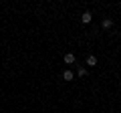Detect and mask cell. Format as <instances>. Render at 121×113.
Segmentation results:
<instances>
[{
    "label": "cell",
    "mask_w": 121,
    "mask_h": 113,
    "mask_svg": "<svg viewBox=\"0 0 121 113\" xmlns=\"http://www.w3.org/2000/svg\"><path fill=\"white\" fill-rule=\"evenodd\" d=\"M91 20H93V14H91L89 10H85V12L81 14V22H83V24H89Z\"/></svg>",
    "instance_id": "cell-1"
},
{
    "label": "cell",
    "mask_w": 121,
    "mask_h": 113,
    "mask_svg": "<svg viewBox=\"0 0 121 113\" xmlns=\"http://www.w3.org/2000/svg\"><path fill=\"white\" fill-rule=\"evenodd\" d=\"M63 79H65V81H73V79H75L73 71H69V69H67V71H63Z\"/></svg>",
    "instance_id": "cell-5"
},
{
    "label": "cell",
    "mask_w": 121,
    "mask_h": 113,
    "mask_svg": "<svg viewBox=\"0 0 121 113\" xmlns=\"http://www.w3.org/2000/svg\"><path fill=\"white\" fill-rule=\"evenodd\" d=\"M77 75H79V77H87V69H85V67H79V69H77Z\"/></svg>",
    "instance_id": "cell-6"
},
{
    "label": "cell",
    "mask_w": 121,
    "mask_h": 113,
    "mask_svg": "<svg viewBox=\"0 0 121 113\" xmlns=\"http://www.w3.org/2000/svg\"><path fill=\"white\" fill-rule=\"evenodd\" d=\"M87 65H89V67H97V56L95 55H89V56H87Z\"/></svg>",
    "instance_id": "cell-4"
},
{
    "label": "cell",
    "mask_w": 121,
    "mask_h": 113,
    "mask_svg": "<svg viewBox=\"0 0 121 113\" xmlns=\"http://www.w3.org/2000/svg\"><path fill=\"white\" fill-rule=\"evenodd\" d=\"M101 26H103L105 30H109V28L113 26V20H111V18H103V20H101Z\"/></svg>",
    "instance_id": "cell-3"
},
{
    "label": "cell",
    "mask_w": 121,
    "mask_h": 113,
    "mask_svg": "<svg viewBox=\"0 0 121 113\" xmlns=\"http://www.w3.org/2000/svg\"><path fill=\"white\" fill-rule=\"evenodd\" d=\"M63 61H65L67 65H73V63H75V55H73V52H67V55L63 56Z\"/></svg>",
    "instance_id": "cell-2"
}]
</instances>
